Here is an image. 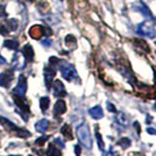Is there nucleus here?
Returning <instances> with one entry per match:
<instances>
[{"mask_svg": "<svg viewBox=\"0 0 156 156\" xmlns=\"http://www.w3.org/2000/svg\"><path fill=\"white\" fill-rule=\"evenodd\" d=\"M77 137L79 142L84 146L86 149H91L92 148V137L90 133V128L87 124H82L77 127Z\"/></svg>", "mask_w": 156, "mask_h": 156, "instance_id": "nucleus-1", "label": "nucleus"}, {"mask_svg": "<svg viewBox=\"0 0 156 156\" xmlns=\"http://www.w3.org/2000/svg\"><path fill=\"white\" fill-rule=\"evenodd\" d=\"M0 125H2V127H4V128H6L7 130L13 132L16 136H20V137H29L30 136V133H29L28 130L16 127L15 124H13L12 121H9V120L6 119V118L0 117Z\"/></svg>", "mask_w": 156, "mask_h": 156, "instance_id": "nucleus-2", "label": "nucleus"}, {"mask_svg": "<svg viewBox=\"0 0 156 156\" xmlns=\"http://www.w3.org/2000/svg\"><path fill=\"white\" fill-rule=\"evenodd\" d=\"M136 33L137 34H140L141 36H147V37H150V39H154V37L156 36L155 28L151 26L148 21L141 22L140 25H137Z\"/></svg>", "mask_w": 156, "mask_h": 156, "instance_id": "nucleus-3", "label": "nucleus"}, {"mask_svg": "<svg viewBox=\"0 0 156 156\" xmlns=\"http://www.w3.org/2000/svg\"><path fill=\"white\" fill-rule=\"evenodd\" d=\"M61 72H62L63 78H65V79L69 80V82H71L73 78L77 77V71H76L75 66H72V65H70V64L63 65V66L61 68Z\"/></svg>", "mask_w": 156, "mask_h": 156, "instance_id": "nucleus-4", "label": "nucleus"}, {"mask_svg": "<svg viewBox=\"0 0 156 156\" xmlns=\"http://www.w3.org/2000/svg\"><path fill=\"white\" fill-rule=\"evenodd\" d=\"M133 8H134L135 11H137V12H140L143 16L148 18L149 20L154 19V16H153V14H151L150 9L148 8V6H147L144 2H142V1H136L135 4H133Z\"/></svg>", "mask_w": 156, "mask_h": 156, "instance_id": "nucleus-5", "label": "nucleus"}, {"mask_svg": "<svg viewBox=\"0 0 156 156\" xmlns=\"http://www.w3.org/2000/svg\"><path fill=\"white\" fill-rule=\"evenodd\" d=\"M26 91H27V80H26V77L25 76H20L19 77V82H18V84L16 86L14 87V94H16V96H21V97H25V94H26Z\"/></svg>", "mask_w": 156, "mask_h": 156, "instance_id": "nucleus-6", "label": "nucleus"}, {"mask_svg": "<svg viewBox=\"0 0 156 156\" xmlns=\"http://www.w3.org/2000/svg\"><path fill=\"white\" fill-rule=\"evenodd\" d=\"M29 35L33 39H41L43 35H46V27L40 26V25H35L29 29Z\"/></svg>", "mask_w": 156, "mask_h": 156, "instance_id": "nucleus-7", "label": "nucleus"}, {"mask_svg": "<svg viewBox=\"0 0 156 156\" xmlns=\"http://www.w3.org/2000/svg\"><path fill=\"white\" fill-rule=\"evenodd\" d=\"M55 75H56V70L52 66H46L44 68V79H46V85L48 90L51 87L52 78L55 77Z\"/></svg>", "mask_w": 156, "mask_h": 156, "instance_id": "nucleus-8", "label": "nucleus"}, {"mask_svg": "<svg viewBox=\"0 0 156 156\" xmlns=\"http://www.w3.org/2000/svg\"><path fill=\"white\" fill-rule=\"evenodd\" d=\"M54 94H55V97H64V96H66L64 85L58 79H56L54 82Z\"/></svg>", "mask_w": 156, "mask_h": 156, "instance_id": "nucleus-9", "label": "nucleus"}, {"mask_svg": "<svg viewBox=\"0 0 156 156\" xmlns=\"http://www.w3.org/2000/svg\"><path fill=\"white\" fill-rule=\"evenodd\" d=\"M13 99L14 101H15V104L19 106V108L22 112H29V105L28 103L26 101V99L25 97H21V96H16V94H14L13 96Z\"/></svg>", "mask_w": 156, "mask_h": 156, "instance_id": "nucleus-10", "label": "nucleus"}, {"mask_svg": "<svg viewBox=\"0 0 156 156\" xmlns=\"http://www.w3.org/2000/svg\"><path fill=\"white\" fill-rule=\"evenodd\" d=\"M12 79H13V72H4V73L0 75V85L4 86V87H8V85L11 84V82H12Z\"/></svg>", "mask_w": 156, "mask_h": 156, "instance_id": "nucleus-11", "label": "nucleus"}, {"mask_svg": "<svg viewBox=\"0 0 156 156\" xmlns=\"http://www.w3.org/2000/svg\"><path fill=\"white\" fill-rule=\"evenodd\" d=\"M65 111H66V104H65L64 100H62V99L57 100L55 106H54V112H55V114L61 115V114L65 113Z\"/></svg>", "mask_w": 156, "mask_h": 156, "instance_id": "nucleus-12", "label": "nucleus"}, {"mask_svg": "<svg viewBox=\"0 0 156 156\" xmlns=\"http://www.w3.org/2000/svg\"><path fill=\"white\" fill-rule=\"evenodd\" d=\"M89 114L91 115L93 119H101V118L104 117V112H103V108L99 106V105H97V106H94V107H92V108H90V111H89Z\"/></svg>", "mask_w": 156, "mask_h": 156, "instance_id": "nucleus-13", "label": "nucleus"}, {"mask_svg": "<svg viewBox=\"0 0 156 156\" xmlns=\"http://www.w3.org/2000/svg\"><path fill=\"white\" fill-rule=\"evenodd\" d=\"M22 54H23L27 62H33V59H34V50H33V47L30 44H26L23 47Z\"/></svg>", "mask_w": 156, "mask_h": 156, "instance_id": "nucleus-14", "label": "nucleus"}, {"mask_svg": "<svg viewBox=\"0 0 156 156\" xmlns=\"http://www.w3.org/2000/svg\"><path fill=\"white\" fill-rule=\"evenodd\" d=\"M48 127H49V121L47 119H42V120L37 121L36 125H35V129L37 130L39 133H44L48 129Z\"/></svg>", "mask_w": 156, "mask_h": 156, "instance_id": "nucleus-15", "label": "nucleus"}, {"mask_svg": "<svg viewBox=\"0 0 156 156\" xmlns=\"http://www.w3.org/2000/svg\"><path fill=\"white\" fill-rule=\"evenodd\" d=\"M61 133L63 134V136H64L66 140H72V139H73L71 127H70L69 125H64V126L61 128Z\"/></svg>", "mask_w": 156, "mask_h": 156, "instance_id": "nucleus-16", "label": "nucleus"}, {"mask_svg": "<svg viewBox=\"0 0 156 156\" xmlns=\"http://www.w3.org/2000/svg\"><path fill=\"white\" fill-rule=\"evenodd\" d=\"M61 150L54 144V143H50L49 147H48V150H47V156H61Z\"/></svg>", "mask_w": 156, "mask_h": 156, "instance_id": "nucleus-17", "label": "nucleus"}, {"mask_svg": "<svg viewBox=\"0 0 156 156\" xmlns=\"http://www.w3.org/2000/svg\"><path fill=\"white\" fill-rule=\"evenodd\" d=\"M4 47H6L11 50H16L19 48V42L16 40H6L4 42Z\"/></svg>", "mask_w": 156, "mask_h": 156, "instance_id": "nucleus-18", "label": "nucleus"}, {"mask_svg": "<svg viewBox=\"0 0 156 156\" xmlns=\"http://www.w3.org/2000/svg\"><path fill=\"white\" fill-rule=\"evenodd\" d=\"M6 27L9 32H14L18 28V20L16 19H8L6 22Z\"/></svg>", "mask_w": 156, "mask_h": 156, "instance_id": "nucleus-19", "label": "nucleus"}, {"mask_svg": "<svg viewBox=\"0 0 156 156\" xmlns=\"http://www.w3.org/2000/svg\"><path fill=\"white\" fill-rule=\"evenodd\" d=\"M49 105H50V99L48 97H42L40 99V106H41L42 112H46L49 107Z\"/></svg>", "mask_w": 156, "mask_h": 156, "instance_id": "nucleus-20", "label": "nucleus"}, {"mask_svg": "<svg viewBox=\"0 0 156 156\" xmlns=\"http://www.w3.org/2000/svg\"><path fill=\"white\" fill-rule=\"evenodd\" d=\"M118 146H120L122 149H127L130 146V140L128 137H121V139L118 141Z\"/></svg>", "mask_w": 156, "mask_h": 156, "instance_id": "nucleus-21", "label": "nucleus"}, {"mask_svg": "<svg viewBox=\"0 0 156 156\" xmlns=\"http://www.w3.org/2000/svg\"><path fill=\"white\" fill-rule=\"evenodd\" d=\"M134 43L136 44V46H139L141 49H144V51H147V52H149L150 51V49H149V47H148V44L143 41V40L141 39H135L134 40Z\"/></svg>", "mask_w": 156, "mask_h": 156, "instance_id": "nucleus-22", "label": "nucleus"}, {"mask_svg": "<svg viewBox=\"0 0 156 156\" xmlns=\"http://www.w3.org/2000/svg\"><path fill=\"white\" fill-rule=\"evenodd\" d=\"M96 139H97V141H98V146H99V148L103 150L104 149V141H103L101 135H100V133H99V130H98L97 127H96Z\"/></svg>", "mask_w": 156, "mask_h": 156, "instance_id": "nucleus-23", "label": "nucleus"}, {"mask_svg": "<svg viewBox=\"0 0 156 156\" xmlns=\"http://www.w3.org/2000/svg\"><path fill=\"white\" fill-rule=\"evenodd\" d=\"M65 44L66 46H71V44H76V37L75 36H72V35H68V36H65Z\"/></svg>", "mask_w": 156, "mask_h": 156, "instance_id": "nucleus-24", "label": "nucleus"}, {"mask_svg": "<svg viewBox=\"0 0 156 156\" xmlns=\"http://www.w3.org/2000/svg\"><path fill=\"white\" fill-rule=\"evenodd\" d=\"M49 139V136H41L39 137V139H36V141H35V144H37V146H43L44 143L47 142V140Z\"/></svg>", "mask_w": 156, "mask_h": 156, "instance_id": "nucleus-25", "label": "nucleus"}, {"mask_svg": "<svg viewBox=\"0 0 156 156\" xmlns=\"http://www.w3.org/2000/svg\"><path fill=\"white\" fill-rule=\"evenodd\" d=\"M58 63H59V59L57 57H50L49 58V64H50V66H54V65L58 64Z\"/></svg>", "mask_w": 156, "mask_h": 156, "instance_id": "nucleus-26", "label": "nucleus"}, {"mask_svg": "<svg viewBox=\"0 0 156 156\" xmlns=\"http://www.w3.org/2000/svg\"><path fill=\"white\" fill-rule=\"evenodd\" d=\"M106 105H107V110L110 111V112H113V113H115V112H117V110H115V106L112 104V103L107 101V103H106Z\"/></svg>", "mask_w": 156, "mask_h": 156, "instance_id": "nucleus-27", "label": "nucleus"}, {"mask_svg": "<svg viewBox=\"0 0 156 156\" xmlns=\"http://www.w3.org/2000/svg\"><path fill=\"white\" fill-rule=\"evenodd\" d=\"M0 18H7V12L5 11V6L0 5Z\"/></svg>", "mask_w": 156, "mask_h": 156, "instance_id": "nucleus-28", "label": "nucleus"}, {"mask_svg": "<svg viewBox=\"0 0 156 156\" xmlns=\"http://www.w3.org/2000/svg\"><path fill=\"white\" fill-rule=\"evenodd\" d=\"M0 33H1L2 35H7V34L9 33V30H8V28H7L5 25H2V26H0Z\"/></svg>", "mask_w": 156, "mask_h": 156, "instance_id": "nucleus-29", "label": "nucleus"}, {"mask_svg": "<svg viewBox=\"0 0 156 156\" xmlns=\"http://www.w3.org/2000/svg\"><path fill=\"white\" fill-rule=\"evenodd\" d=\"M54 142L56 143V144H57V146H59V147H61V148H64L65 146H64V143H63V141H62V140H61V139H58V137H56V139H55V141H54Z\"/></svg>", "mask_w": 156, "mask_h": 156, "instance_id": "nucleus-30", "label": "nucleus"}, {"mask_svg": "<svg viewBox=\"0 0 156 156\" xmlns=\"http://www.w3.org/2000/svg\"><path fill=\"white\" fill-rule=\"evenodd\" d=\"M41 43L43 44L44 47H49L50 44H51V40H43V41H41Z\"/></svg>", "mask_w": 156, "mask_h": 156, "instance_id": "nucleus-31", "label": "nucleus"}, {"mask_svg": "<svg viewBox=\"0 0 156 156\" xmlns=\"http://www.w3.org/2000/svg\"><path fill=\"white\" fill-rule=\"evenodd\" d=\"M147 132H148L149 134H151V135H156V129H155V128H151V127H149V128H147Z\"/></svg>", "mask_w": 156, "mask_h": 156, "instance_id": "nucleus-32", "label": "nucleus"}, {"mask_svg": "<svg viewBox=\"0 0 156 156\" xmlns=\"http://www.w3.org/2000/svg\"><path fill=\"white\" fill-rule=\"evenodd\" d=\"M134 127L136 128V130H137V134H140V132H141V128H140V124L139 122H134Z\"/></svg>", "mask_w": 156, "mask_h": 156, "instance_id": "nucleus-33", "label": "nucleus"}, {"mask_svg": "<svg viewBox=\"0 0 156 156\" xmlns=\"http://www.w3.org/2000/svg\"><path fill=\"white\" fill-rule=\"evenodd\" d=\"M75 151H76V155H79V154H80V147H79V146H75Z\"/></svg>", "mask_w": 156, "mask_h": 156, "instance_id": "nucleus-34", "label": "nucleus"}, {"mask_svg": "<svg viewBox=\"0 0 156 156\" xmlns=\"http://www.w3.org/2000/svg\"><path fill=\"white\" fill-rule=\"evenodd\" d=\"M4 64H6V59L4 58L1 55H0V65H4Z\"/></svg>", "mask_w": 156, "mask_h": 156, "instance_id": "nucleus-35", "label": "nucleus"}, {"mask_svg": "<svg viewBox=\"0 0 156 156\" xmlns=\"http://www.w3.org/2000/svg\"><path fill=\"white\" fill-rule=\"evenodd\" d=\"M11 156H21V155H11Z\"/></svg>", "mask_w": 156, "mask_h": 156, "instance_id": "nucleus-36", "label": "nucleus"}, {"mask_svg": "<svg viewBox=\"0 0 156 156\" xmlns=\"http://www.w3.org/2000/svg\"><path fill=\"white\" fill-rule=\"evenodd\" d=\"M78 156H79V155H78Z\"/></svg>", "mask_w": 156, "mask_h": 156, "instance_id": "nucleus-37", "label": "nucleus"}]
</instances>
